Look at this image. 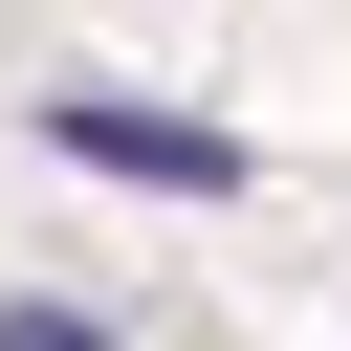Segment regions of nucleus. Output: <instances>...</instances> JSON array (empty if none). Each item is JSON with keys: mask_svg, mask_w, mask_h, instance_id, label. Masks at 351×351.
I'll list each match as a JSON object with an SVG mask.
<instances>
[{"mask_svg": "<svg viewBox=\"0 0 351 351\" xmlns=\"http://www.w3.org/2000/svg\"><path fill=\"white\" fill-rule=\"evenodd\" d=\"M44 154H88V176H154V197H241V154H219V132H176V110H110V88H66V110H44Z\"/></svg>", "mask_w": 351, "mask_h": 351, "instance_id": "1", "label": "nucleus"}]
</instances>
